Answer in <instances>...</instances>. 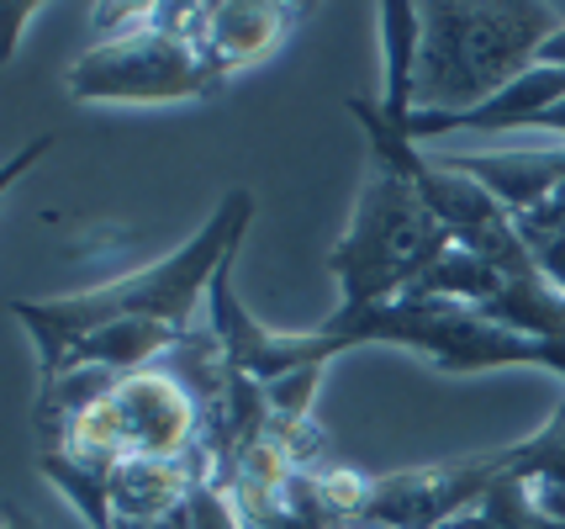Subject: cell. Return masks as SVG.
Returning <instances> with one entry per match:
<instances>
[{
  "label": "cell",
  "instance_id": "16",
  "mask_svg": "<svg viewBox=\"0 0 565 529\" xmlns=\"http://www.w3.org/2000/svg\"><path fill=\"white\" fill-rule=\"evenodd\" d=\"M32 11H43V6H32V0H0V64H11V53L22 43Z\"/></svg>",
  "mask_w": 565,
  "mask_h": 529
},
{
  "label": "cell",
  "instance_id": "4",
  "mask_svg": "<svg viewBox=\"0 0 565 529\" xmlns=\"http://www.w3.org/2000/svg\"><path fill=\"white\" fill-rule=\"evenodd\" d=\"M339 350H360V345H402V350L423 355L444 377H481V371H513V366H540L565 381V350L523 339L513 328L481 318L476 307L449 303V297H396V303L375 307H333L318 324Z\"/></svg>",
  "mask_w": 565,
  "mask_h": 529
},
{
  "label": "cell",
  "instance_id": "2",
  "mask_svg": "<svg viewBox=\"0 0 565 529\" xmlns=\"http://www.w3.org/2000/svg\"><path fill=\"white\" fill-rule=\"evenodd\" d=\"M565 27L561 6L508 0H434L418 6V70H413V112H476L518 75L534 70L540 43Z\"/></svg>",
  "mask_w": 565,
  "mask_h": 529
},
{
  "label": "cell",
  "instance_id": "15",
  "mask_svg": "<svg viewBox=\"0 0 565 529\" xmlns=\"http://www.w3.org/2000/svg\"><path fill=\"white\" fill-rule=\"evenodd\" d=\"M518 233H523V239H565V180L534 207V212L518 218Z\"/></svg>",
  "mask_w": 565,
  "mask_h": 529
},
{
  "label": "cell",
  "instance_id": "17",
  "mask_svg": "<svg viewBox=\"0 0 565 529\" xmlns=\"http://www.w3.org/2000/svg\"><path fill=\"white\" fill-rule=\"evenodd\" d=\"M49 149H53V133H38V138H26L22 149H17L11 159H6V165H0V197H6V191H11L17 180H26V170H32V165H38V159H43Z\"/></svg>",
  "mask_w": 565,
  "mask_h": 529
},
{
  "label": "cell",
  "instance_id": "20",
  "mask_svg": "<svg viewBox=\"0 0 565 529\" xmlns=\"http://www.w3.org/2000/svg\"><path fill=\"white\" fill-rule=\"evenodd\" d=\"M0 529H43V519H32L22 504H6L0 508Z\"/></svg>",
  "mask_w": 565,
  "mask_h": 529
},
{
  "label": "cell",
  "instance_id": "10",
  "mask_svg": "<svg viewBox=\"0 0 565 529\" xmlns=\"http://www.w3.org/2000/svg\"><path fill=\"white\" fill-rule=\"evenodd\" d=\"M375 11H381V49H386V96H381V112H386V123H396L407 133V117H413V70H418V6L386 0Z\"/></svg>",
  "mask_w": 565,
  "mask_h": 529
},
{
  "label": "cell",
  "instance_id": "22",
  "mask_svg": "<svg viewBox=\"0 0 565 529\" xmlns=\"http://www.w3.org/2000/svg\"><path fill=\"white\" fill-rule=\"evenodd\" d=\"M339 529H344V525H339Z\"/></svg>",
  "mask_w": 565,
  "mask_h": 529
},
{
  "label": "cell",
  "instance_id": "7",
  "mask_svg": "<svg viewBox=\"0 0 565 529\" xmlns=\"http://www.w3.org/2000/svg\"><path fill=\"white\" fill-rule=\"evenodd\" d=\"M307 6H270V0H233V6H206V27H201V49L222 75L270 59L286 38L296 32Z\"/></svg>",
  "mask_w": 565,
  "mask_h": 529
},
{
  "label": "cell",
  "instance_id": "11",
  "mask_svg": "<svg viewBox=\"0 0 565 529\" xmlns=\"http://www.w3.org/2000/svg\"><path fill=\"white\" fill-rule=\"evenodd\" d=\"M444 529H565V519H550L534 504V493H529L523 477H497L460 519H449Z\"/></svg>",
  "mask_w": 565,
  "mask_h": 529
},
{
  "label": "cell",
  "instance_id": "3",
  "mask_svg": "<svg viewBox=\"0 0 565 529\" xmlns=\"http://www.w3.org/2000/svg\"><path fill=\"white\" fill-rule=\"evenodd\" d=\"M206 6H148L138 22L100 38L79 53L64 75L70 102L100 106H164V102H212L227 75L201 49Z\"/></svg>",
  "mask_w": 565,
  "mask_h": 529
},
{
  "label": "cell",
  "instance_id": "12",
  "mask_svg": "<svg viewBox=\"0 0 565 529\" xmlns=\"http://www.w3.org/2000/svg\"><path fill=\"white\" fill-rule=\"evenodd\" d=\"M38 461H43V472H49L53 487L85 514V525L90 529H117L111 472H106V466H90V461H79V455H70V451H43Z\"/></svg>",
  "mask_w": 565,
  "mask_h": 529
},
{
  "label": "cell",
  "instance_id": "21",
  "mask_svg": "<svg viewBox=\"0 0 565 529\" xmlns=\"http://www.w3.org/2000/svg\"><path fill=\"white\" fill-rule=\"evenodd\" d=\"M117 529H148V525H138V519H117Z\"/></svg>",
  "mask_w": 565,
  "mask_h": 529
},
{
  "label": "cell",
  "instance_id": "14",
  "mask_svg": "<svg viewBox=\"0 0 565 529\" xmlns=\"http://www.w3.org/2000/svg\"><path fill=\"white\" fill-rule=\"evenodd\" d=\"M185 525L191 529H248L238 504H233V493L212 472H201L191 482V493H185Z\"/></svg>",
  "mask_w": 565,
  "mask_h": 529
},
{
  "label": "cell",
  "instance_id": "6",
  "mask_svg": "<svg viewBox=\"0 0 565 529\" xmlns=\"http://www.w3.org/2000/svg\"><path fill=\"white\" fill-rule=\"evenodd\" d=\"M497 477H502L497 451L439 461V466H413V472H392V477H365L349 529H444Z\"/></svg>",
  "mask_w": 565,
  "mask_h": 529
},
{
  "label": "cell",
  "instance_id": "13",
  "mask_svg": "<svg viewBox=\"0 0 565 529\" xmlns=\"http://www.w3.org/2000/svg\"><path fill=\"white\" fill-rule=\"evenodd\" d=\"M502 477H523V482H565V398L555 403V413L544 419L540 434L502 445Z\"/></svg>",
  "mask_w": 565,
  "mask_h": 529
},
{
  "label": "cell",
  "instance_id": "9",
  "mask_svg": "<svg viewBox=\"0 0 565 529\" xmlns=\"http://www.w3.org/2000/svg\"><path fill=\"white\" fill-rule=\"evenodd\" d=\"M185 334H191V328H170V324H153V318H122V324H106V328H96V334H85V339L64 355V366H58L49 381L70 377V371H79V366H96V371H111V377L153 371V360H164ZM49 381H43V387H49Z\"/></svg>",
  "mask_w": 565,
  "mask_h": 529
},
{
  "label": "cell",
  "instance_id": "18",
  "mask_svg": "<svg viewBox=\"0 0 565 529\" xmlns=\"http://www.w3.org/2000/svg\"><path fill=\"white\" fill-rule=\"evenodd\" d=\"M534 64H550V70H565V27H555L550 38L540 43V59Z\"/></svg>",
  "mask_w": 565,
  "mask_h": 529
},
{
  "label": "cell",
  "instance_id": "5",
  "mask_svg": "<svg viewBox=\"0 0 565 529\" xmlns=\"http://www.w3.org/2000/svg\"><path fill=\"white\" fill-rule=\"evenodd\" d=\"M444 250H449V233L428 212L418 186L396 176L392 165L370 159L354 218L339 233V244L328 250V271L339 281V307L354 313V307L407 297L439 265Z\"/></svg>",
  "mask_w": 565,
  "mask_h": 529
},
{
  "label": "cell",
  "instance_id": "19",
  "mask_svg": "<svg viewBox=\"0 0 565 529\" xmlns=\"http://www.w3.org/2000/svg\"><path fill=\"white\" fill-rule=\"evenodd\" d=\"M529 133H555V138H565V96L550 106L544 117H534V127H529Z\"/></svg>",
  "mask_w": 565,
  "mask_h": 529
},
{
  "label": "cell",
  "instance_id": "1",
  "mask_svg": "<svg viewBox=\"0 0 565 529\" xmlns=\"http://www.w3.org/2000/svg\"><path fill=\"white\" fill-rule=\"evenodd\" d=\"M248 223H254V191L233 186L217 202V212L185 239L174 244L164 260H153L143 271H132L122 281H106L90 292H74V297H49V303H11V318L32 334V350H38V371L43 381L64 366V355L96 334L106 324H122V318H153V324L170 328H191V307L206 303L217 271L238 254Z\"/></svg>",
  "mask_w": 565,
  "mask_h": 529
},
{
  "label": "cell",
  "instance_id": "8",
  "mask_svg": "<svg viewBox=\"0 0 565 529\" xmlns=\"http://www.w3.org/2000/svg\"><path fill=\"white\" fill-rule=\"evenodd\" d=\"M439 159L449 170L481 180L513 218L534 212L565 180V144H550V149H497V154H439Z\"/></svg>",
  "mask_w": 565,
  "mask_h": 529
}]
</instances>
